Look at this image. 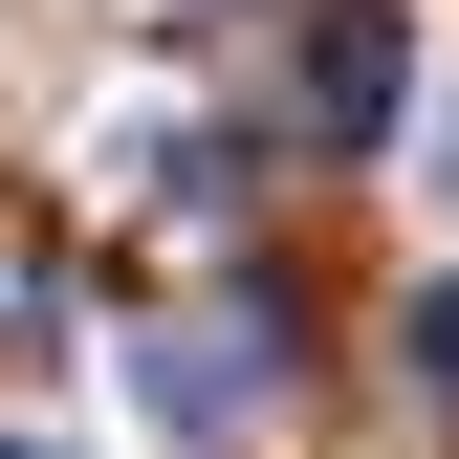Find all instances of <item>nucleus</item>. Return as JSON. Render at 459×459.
I'll return each instance as SVG.
<instances>
[{"label":"nucleus","mask_w":459,"mask_h":459,"mask_svg":"<svg viewBox=\"0 0 459 459\" xmlns=\"http://www.w3.org/2000/svg\"><path fill=\"white\" fill-rule=\"evenodd\" d=\"M394 88H416L394 0H328V44H307V132H328V153H394Z\"/></svg>","instance_id":"obj_1"},{"label":"nucleus","mask_w":459,"mask_h":459,"mask_svg":"<svg viewBox=\"0 0 459 459\" xmlns=\"http://www.w3.org/2000/svg\"><path fill=\"white\" fill-rule=\"evenodd\" d=\"M394 372H416V416L459 437V284H416V307H394Z\"/></svg>","instance_id":"obj_2"},{"label":"nucleus","mask_w":459,"mask_h":459,"mask_svg":"<svg viewBox=\"0 0 459 459\" xmlns=\"http://www.w3.org/2000/svg\"><path fill=\"white\" fill-rule=\"evenodd\" d=\"M22 459H44V437H22Z\"/></svg>","instance_id":"obj_3"}]
</instances>
